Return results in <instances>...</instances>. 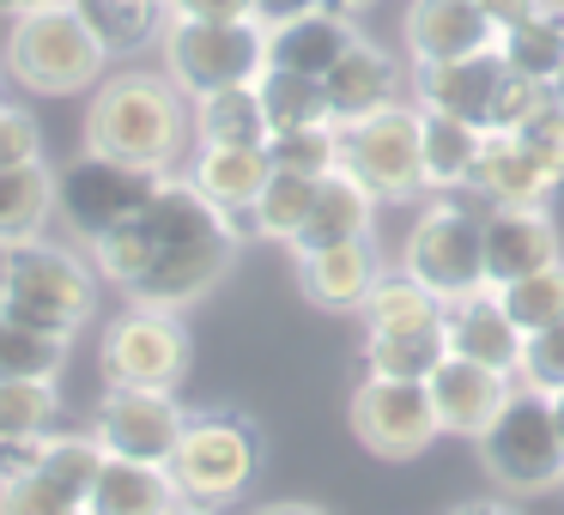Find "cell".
I'll return each instance as SVG.
<instances>
[{
	"instance_id": "6da1fadb",
	"label": "cell",
	"mask_w": 564,
	"mask_h": 515,
	"mask_svg": "<svg viewBox=\"0 0 564 515\" xmlns=\"http://www.w3.org/2000/svg\"><path fill=\"white\" fill-rule=\"evenodd\" d=\"M195 116L171 74H116L91 91L86 110V152L140 164V171H171L183 158Z\"/></svg>"
},
{
	"instance_id": "7a4b0ae2",
	"label": "cell",
	"mask_w": 564,
	"mask_h": 515,
	"mask_svg": "<svg viewBox=\"0 0 564 515\" xmlns=\"http://www.w3.org/2000/svg\"><path fill=\"white\" fill-rule=\"evenodd\" d=\"M219 231L243 237V224L213 207L195 183H171V176H164L134 219H122L116 231H104L98 243H91V267L128 292L152 261L176 255V249H188V243H207V237H219Z\"/></svg>"
},
{
	"instance_id": "3957f363",
	"label": "cell",
	"mask_w": 564,
	"mask_h": 515,
	"mask_svg": "<svg viewBox=\"0 0 564 515\" xmlns=\"http://www.w3.org/2000/svg\"><path fill=\"white\" fill-rule=\"evenodd\" d=\"M0 67H7L25 91L74 98V91H86V86H104L110 50H104V37L67 7V0H55V7H37V13L13 19L7 50H0Z\"/></svg>"
},
{
	"instance_id": "277c9868",
	"label": "cell",
	"mask_w": 564,
	"mask_h": 515,
	"mask_svg": "<svg viewBox=\"0 0 564 515\" xmlns=\"http://www.w3.org/2000/svg\"><path fill=\"white\" fill-rule=\"evenodd\" d=\"M413 67H419V110L462 116L479 134H516L552 98V86L522 79L498 50L462 55V62H413Z\"/></svg>"
},
{
	"instance_id": "5b68a950",
	"label": "cell",
	"mask_w": 564,
	"mask_h": 515,
	"mask_svg": "<svg viewBox=\"0 0 564 515\" xmlns=\"http://www.w3.org/2000/svg\"><path fill=\"white\" fill-rule=\"evenodd\" d=\"M91 309H98V280L74 249L43 243V237L7 249V261H0V316L74 340L91 321Z\"/></svg>"
},
{
	"instance_id": "8992f818",
	"label": "cell",
	"mask_w": 564,
	"mask_h": 515,
	"mask_svg": "<svg viewBox=\"0 0 564 515\" xmlns=\"http://www.w3.org/2000/svg\"><path fill=\"white\" fill-rule=\"evenodd\" d=\"M164 74L183 98L225 86H256L268 74V25L261 19H164Z\"/></svg>"
},
{
	"instance_id": "52a82bcc",
	"label": "cell",
	"mask_w": 564,
	"mask_h": 515,
	"mask_svg": "<svg viewBox=\"0 0 564 515\" xmlns=\"http://www.w3.org/2000/svg\"><path fill=\"white\" fill-rule=\"evenodd\" d=\"M261 473V430L243 413H188L183 442L171 454V479L183 503H207L225 509L237 503Z\"/></svg>"
},
{
	"instance_id": "ba28073f",
	"label": "cell",
	"mask_w": 564,
	"mask_h": 515,
	"mask_svg": "<svg viewBox=\"0 0 564 515\" xmlns=\"http://www.w3.org/2000/svg\"><path fill=\"white\" fill-rule=\"evenodd\" d=\"M479 461H486L491 485L510 497H540V491L564 485V442L552 425V401L534 388H516L503 413L479 430Z\"/></svg>"
},
{
	"instance_id": "9c48e42d",
	"label": "cell",
	"mask_w": 564,
	"mask_h": 515,
	"mask_svg": "<svg viewBox=\"0 0 564 515\" xmlns=\"http://www.w3.org/2000/svg\"><path fill=\"white\" fill-rule=\"evenodd\" d=\"M401 273H413L425 292H437L443 304L455 297H474L486 285V219H474L455 200L419 212V224L406 231L401 249Z\"/></svg>"
},
{
	"instance_id": "30bf717a",
	"label": "cell",
	"mask_w": 564,
	"mask_h": 515,
	"mask_svg": "<svg viewBox=\"0 0 564 515\" xmlns=\"http://www.w3.org/2000/svg\"><path fill=\"white\" fill-rule=\"evenodd\" d=\"M340 171L358 176L377 200H413L425 188V158H419V110L389 103L377 116L340 122Z\"/></svg>"
},
{
	"instance_id": "8fae6325",
	"label": "cell",
	"mask_w": 564,
	"mask_h": 515,
	"mask_svg": "<svg viewBox=\"0 0 564 515\" xmlns=\"http://www.w3.org/2000/svg\"><path fill=\"white\" fill-rule=\"evenodd\" d=\"M159 183H164L159 171H140V164L86 152V158H74L62 176H55V212L67 219V231H79V243H98L104 231H116L122 219H134Z\"/></svg>"
},
{
	"instance_id": "7c38bea8",
	"label": "cell",
	"mask_w": 564,
	"mask_h": 515,
	"mask_svg": "<svg viewBox=\"0 0 564 515\" xmlns=\"http://www.w3.org/2000/svg\"><path fill=\"white\" fill-rule=\"evenodd\" d=\"M346 418H352V437L365 442L370 454H382V461H413V454H425L431 442L443 437L437 406H431V388H425V382L365 376V382L352 388Z\"/></svg>"
},
{
	"instance_id": "4fadbf2b",
	"label": "cell",
	"mask_w": 564,
	"mask_h": 515,
	"mask_svg": "<svg viewBox=\"0 0 564 515\" xmlns=\"http://www.w3.org/2000/svg\"><path fill=\"white\" fill-rule=\"evenodd\" d=\"M98 364L122 388H176L188 376V328L171 309H128L104 328Z\"/></svg>"
},
{
	"instance_id": "5bb4252c",
	"label": "cell",
	"mask_w": 564,
	"mask_h": 515,
	"mask_svg": "<svg viewBox=\"0 0 564 515\" xmlns=\"http://www.w3.org/2000/svg\"><path fill=\"white\" fill-rule=\"evenodd\" d=\"M183 425L188 413L176 406V388H122V382H110V394L98 401V430L91 437L110 454H122V461L171 467Z\"/></svg>"
},
{
	"instance_id": "9a60e30c",
	"label": "cell",
	"mask_w": 564,
	"mask_h": 515,
	"mask_svg": "<svg viewBox=\"0 0 564 515\" xmlns=\"http://www.w3.org/2000/svg\"><path fill=\"white\" fill-rule=\"evenodd\" d=\"M231 261H237V231H219V237H207V243H188V249H176V255L152 261V267L128 285V304L183 316L188 304H200V297L231 273Z\"/></svg>"
},
{
	"instance_id": "2e32d148",
	"label": "cell",
	"mask_w": 564,
	"mask_h": 515,
	"mask_svg": "<svg viewBox=\"0 0 564 515\" xmlns=\"http://www.w3.org/2000/svg\"><path fill=\"white\" fill-rule=\"evenodd\" d=\"M425 388H431V406H437V425L449 430V437H474V442H479V430L503 413V401L516 394L503 370L455 358V352L425 376Z\"/></svg>"
},
{
	"instance_id": "e0dca14e",
	"label": "cell",
	"mask_w": 564,
	"mask_h": 515,
	"mask_svg": "<svg viewBox=\"0 0 564 515\" xmlns=\"http://www.w3.org/2000/svg\"><path fill=\"white\" fill-rule=\"evenodd\" d=\"M564 261L558 224L546 207H491L486 212V285H510L522 273H540Z\"/></svg>"
},
{
	"instance_id": "ac0fdd59",
	"label": "cell",
	"mask_w": 564,
	"mask_h": 515,
	"mask_svg": "<svg viewBox=\"0 0 564 515\" xmlns=\"http://www.w3.org/2000/svg\"><path fill=\"white\" fill-rule=\"evenodd\" d=\"M406 50H413V62H462V55L498 50V25L486 19L479 0H413Z\"/></svg>"
},
{
	"instance_id": "d6986e66",
	"label": "cell",
	"mask_w": 564,
	"mask_h": 515,
	"mask_svg": "<svg viewBox=\"0 0 564 515\" xmlns=\"http://www.w3.org/2000/svg\"><path fill=\"white\" fill-rule=\"evenodd\" d=\"M558 183H564V176L552 171V164L540 158L522 134H486L479 164H474V183H467V188H479L491 207H546V195Z\"/></svg>"
},
{
	"instance_id": "ffe728a7",
	"label": "cell",
	"mask_w": 564,
	"mask_h": 515,
	"mask_svg": "<svg viewBox=\"0 0 564 515\" xmlns=\"http://www.w3.org/2000/svg\"><path fill=\"white\" fill-rule=\"evenodd\" d=\"M443 333H449L455 358H474V364H491L503 376H516V358H522V328L510 321V309L498 304L491 285H479L474 297H455L443 309Z\"/></svg>"
},
{
	"instance_id": "44dd1931",
	"label": "cell",
	"mask_w": 564,
	"mask_h": 515,
	"mask_svg": "<svg viewBox=\"0 0 564 515\" xmlns=\"http://www.w3.org/2000/svg\"><path fill=\"white\" fill-rule=\"evenodd\" d=\"M328 91V116L334 122H358V116H377L389 103H401V67H394L389 50H377L370 37H358L340 62L322 79Z\"/></svg>"
},
{
	"instance_id": "7402d4cb",
	"label": "cell",
	"mask_w": 564,
	"mask_h": 515,
	"mask_svg": "<svg viewBox=\"0 0 564 515\" xmlns=\"http://www.w3.org/2000/svg\"><path fill=\"white\" fill-rule=\"evenodd\" d=\"M382 267H377V243L352 237V243L316 249V255H297V292L316 309H365V297L377 292Z\"/></svg>"
},
{
	"instance_id": "603a6c76",
	"label": "cell",
	"mask_w": 564,
	"mask_h": 515,
	"mask_svg": "<svg viewBox=\"0 0 564 515\" xmlns=\"http://www.w3.org/2000/svg\"><path fill=\"white\" fill-rule=\"evenodd\" d=\"M358 43V25L334 7H310V13L285 19V25L268 31V67H285V74H310L328 79V67L340 62Z\"/></svg>"
},
{
	"instance_id": "cb8c5ba5",
	"label": "cell",
	"mask_w": 564,
	"mask_h": 515,
	"mask_svg": "<svg viewBox=\"0 0 564 515\" xmlns=\"http://www.w3.org/2000/svg\"><path fill=\"white\" fill-rule=\"evenodd\" d=\"M268 176H273L268 146H200L195 164H188V183L219 212H231V219H249V207L261 200Z\"/></svg>"
},
{
	"instance_id": "d4e9b609",
	"label": "cell",
	"mask_w": 564,
	"mask_h": 515,
	"mask_svg": "<svg viewBox=\"0 0 564 515\" xmlns=\"http://www.w3.org/2000/svg\"><path fill=\"white\" fill-rule=\"evenodd\" d=\"M370 219H377V195H370L358 176L346 171H328L316 183V207H310L304 231L292 237L297 255H316V249H334V243H352V237H370Z\"/></svg>"
},
{
	"instance_id": "484cf974",
	"label": "cell",
	"mask_w": 564,
	"mask_h": 515,
	"mask_svg": "<svg viewBox=\"0 0 564 515\" xmlns=\"http://www.w3.org/2000/svg\"><path fill=\"white\" fill-rule=\"evenodd\" d=\"M183 503L171 467H152V461H122L110 454L86 497V515H171Z\"/></svg>"
},
{
	"instance_id": "4316f807",
	"label": "cell",
	"mask_w": 564,
	"mask_h": 515,
	"mask_svg": "<svg viewBox=\"0 0 564 515\" xmlns=\"http://www.w3.org/2000/svg\"><path fill=\"white\" fill-rule=\"evenodd\" d=\"M479 134L474 122L462 116H443V110H419V158H425V188H467L474 183V164H479Z\"/></svg>"
},
{
	"instance_id": "83f0119b",
	"label": "cell",
	"mask_w": 564,
	"mask_h": 515,
	"mask_svg": "<svg viewBox=\"0 0 564 515\" xmlns=\"http://www.w3.org/2000/svg\"><path fill=\"white\" fill-rule=\"evenodd\" d=\"M195 140L200 146H268L273 128L256 86H225L195 98Z\"/></svg>"
},
{
	"instance_id": "f1b7e54d",
	"label": "cell",
	"mask_w": 564,
	"mask_h": 515,
	"mask_svg": "<svg viewBox=\"0 0 564 515\" xmlns=\"http://www.w3.org/2000/svg\"><path fill=\"white\" fill-rule=\"evenodd\" d=\"M50 212H55V171H43V158L0 171V249L37 243Z\"/></svg>"
},
{
	"instance_id": "f546056e",
	"label": "cell",
	"mask_w": 564,
	"mask_h": 515,
	"mask_svg": "<svg viewBox=\"0 0 564 515\" xmlns=\"http://www.w3.org/2000/svg\"><path fill=\"white\" fill-rule=\"evenodd\" d=\"M498 55L516 67L522 79H534V86H552L564 67V7L558 0H546L534 19H522L516 31H503L498 37Z\"/></svg>"
},
{
	"instance_id": "4dcf8cb0",
	"label": "cell",
	"mask_w": 564,
	"mask_h": 515,
	"mask_svg": "<svg viewBox=\"0 0 564 515\" xmlns=\"http://www.w3.org/2000/svg\"><path fill=\"white\" fill-rule=\"evenodd\" d=\"M449 358V333L437 328H406V333H370L365 340V370L394 382H425L431 370Z\"/></svg>"
},
{
	"instance_id": "1f68e13d",
	"label": "cell",
	"mask_w": 564,
	"mask_h": 515,
	"mask_svg": "<svg viewBox=\"0 0 564 515\" xmlns=\"http://www.w3.org/2000/svg\"><path fill=\"white\" fill-rule=\"evenodd\" d=\"M443 297L425 292V285L413 280V273H394V280H377V292L365 297V328L370 333H406V328H437L443 321Z\"/></svg>"
},
{
	"instance_id": "d6a6232c",
	"label": "cell",
	"mask_w": 564,
	"mask_h": 515,
	"mask_svg": "<svg viewBox=\"0 0 564 515\" xmlns=\"http://www.w3.org/2000/svg\"><path fill=\"white\" fill-rule=\"evenodd\" d=\"M256 91H261V110H268V128H273V134L334 122V116H328V91H322V79H310V74L268 67V74L256 79Z\"/></svg>"
},
{
	"instance_id": "836d02e7",
	"label": "cell",
	"mask_w": 564,
	"mask_h": 515,
	"mask_svg": "<svg viewBox=\"0 0 564 515\" xmlns=\"http://www.w3.org/2000/svg\"><path fill=\"white\" fill-rule=\"evenodd\" d=\"M67 7L98 31L110 55H128V50H140V43H152L164 31L159 0H67Z\"/></svg>"
},
{
	"instance_id": "e575fe53",
	"label": "cell",
	"mask_w": 564,
	"mask_h": 515,
	"mask_svg": "<svg viewBox=\"0 0 564 515\" xmlns=\"http://www.w3.org/2000/svg\"><path fill=\"white\" fill-rule=\"evenodd\" d=\"M316 183L322 176H297V171H273L261 200L249 207V231L256 237H273V243H292L304 231L310 207H316Z\"/></svg>"
},
{
	"instance_id": "d590c367",
	"label": "cell",
	"mask_w": 564,
	"mask_h": 515,
	"mask_svg": "<svg viewBox=\"0 0 564 515\" xmlns=\"http://www.w3.org/2000/svg\"><path fill=\"white\" fill-rule=\"evenodd\" d=\"M62 364H67V333H43V328L0 316V382H13V376L55 382Z\"/></svg>"
},
{
	"instance_id": "8d00e7d4",
	"label": "cell",
	"mask_w": 564,
	"mask_h": 515,
	"mask_svg": "<svg viewBox=\"0 0 564 515\" xmlns=\"http://www.w3.org/2000/svg\"><path fill=\"white\" fill-rule=\"evenodd\" d=\"M104 461H110V449H104L98 437H79V430L55 437V430H50V437H43V461H37V467L79 503V509H86L91 485H98V473H104Z\"/></svg>"
},
{
	"instance_id": "74e56055",
	"label": "cell",
	"mask_w": 564,
	"mask_h": 515,
	"mask_svg": "<svg viewBox=\"0 0 564 515\" xmlns=\"http://www.w3.org/2000/svg\"><path fill=\"white\" fill-rule=\"evenodd\" d=\"M491 292H498V304L510 309V321L522 333L546 328V321H564V261H552L540 273H522L510 285H491Z\"/></svg>"
},
{
	"instance_id": "f35d334b",
	"label": "cell",
	"mask_w": 564,
	"mask_h": 515,
	"mask_svg": "<svg viewBox=\"0 0 564 515\" xmlns=\"http://www.w3.org/2000/svg\"><path fill=\"white\" fill-rule=\"evenodd\" d=\"M55 418H62L55 382H31V376L0 382V437H50Z\"/></svg>"
},
{
	"instance_id": "ab89813d",
	"label": "cell",
	"mask_w": 564,
	"mask_h": 515,
	"mask_svg": "<svg viewBox=\"0 0 564 515\" xmlns=\"http://www.w3.org/2000/svg\"><path fill=\"white\" fill-rule=\"evenodd\" d=\"M268 158H273V171H297V176H328V171H340V122L273 134V140H268Z\"/></svg>"
},
{
	"instance_id": "60d3db41",
	"label": "cell",
	"mask_w": 564,
	"mask_h": 515,
	"mask_svg": "<svg viewBox=\"0 0 564 515\" xmlns=\"http://www.w3.org/2000/svg\"><path fill=\"white\" fill-rule=\"evenodd\" d=\"M516 376L534 394H564V321L522 333V358H516Z\"/></svg>"
},
{
	"instance_id": "b9f144b4",
	"label": "cell",
	"mask_w": 564,
	"mask_h": 515,
	"mask_svg": "<svg viewBox=\"0 0 564 515\" xmlns=\"http://www.w3.org/2000/svg\"><path fill=\"white\" fill-rule=\"evenodd\" d=\"M0 515H79V503L43 467H31V473L0 479Z\"/></svg>"
},
{
	"instance_id": "7bdbcfd3",
	"label": "cell",
	"mask_w": 564,
	"mask_h": 515,
	"mask_svg": "<svg viewBox=\"0 0 564 515\" xmlns=\"http://www.w3.org/2000/svg\"><path fill=\"white\" fill-rule=\"evenodd\" d=\"M43 158V134L25 110L13 103H0V171H13V164H37Z\"/></svg>"
},
{
	"instance_id": "ee69618b",
	"label": "cell",
	"mask_w": 564,
	"mask_h": 515,
	"mask_svg": "<svg viewBox=\"0 0 564 515\" xmlns=\"http://www.w3.org/2000/svg\"><path fill=\"white\" fill-rule=\"evenodd\" d=\"M516 134H522L528 146H534L540 158H546L552 171L564 176V110H558V103L546 98V103H540V110H534V116H528V122H522V128H516Z\"/></svg>"
},
{
	"instance_id": "f6af8a7d",
	"label": "cell",
	"mask_w": 564,
	"mask_h": 515,
	"mask_svg": "<svg viewBox=\"0 0 564 515\" xmlns=\"http://www.w3.org/2000/svg\"><path fill=\"white\" fill-rule=\"evenodd\" d=\"M164 19H256V0H164Z\"/></svg>"
},
{
	"instance_id": "bcb514c9",
	"label": "cell",
	"mask_w": 564,
	"mask_h": 515,
	"mask_svg": "<svg viewBox=\"0 0 564 515\" xmlns=\"http://www.w3.org/2000/svg\"><path fill=\"white\" fill-rule=\"evenodd\" d=\"M479 7H486V19L498 25V37H503V31H516L522 19H534L546 0H479Z\"/></svg>"
},
{
	"instance_id": "7dc6e473",
	"label": "cell",
	"mask_w": 564,
	"mask_h": 515,
	"mask_svg": "<svg viewBox=\"0 0 564 515\" xmlns=\"http://www.w3.org/2000/svg\"><path fill=\"white\" fill-rule=\"evenodd\" d=\"M310 7H322V0H256V19L273 31V25H285V19L310 13Z\"/></svg>"
},
{
	"instance_id": "c3c4849f",
	"label": "cell",
	"mask_w": 564,
	"mask_h": 515,
	"mask_svg": "<svg viewBox=\"0 0 564 515\" xmlns=\"http://www.w3.org/2000/svg\"><path fill=\"white\" fill-rule=\"evenodd\" d=\"M449 515H522L510 497H474V503H455Z\"/></svg>"
},
{
	"instance_id": "681fc988",
	"label": "cell",
	"mask_w": 564,
	"mask_h": 515,
	"mask_svg": "<svg viewBox=\"0 0 564 515\" xmlns=\"http://www.w3.org/2000/svg\"><path fill=\"white\" fill-rule=\"evenodd\" d=\"M37 7H55V0H0V13L7 19H25V13H37Z\"/></svg>"
},
{
	"instance_id": "f907efd6",
	"label": "cell",
	"mask_w": 564,
	"mask_h": 515,
	"mask_svg": "<svg viewBox=\"0 0 564 515\" xmlns=\"http://www.w3.org/2000/svg\"><path fill=\"white\" fill-rule=\"evenodd\" d=\"M256 515H322L316 503H268V509H256Z\"/></svg>"
},
{
	"instance_id": "816d5d0a",
	"label": "cell",
	"mask_w": 564,
	"mask_h": 515,
	"mask_svg": "<svg viewBox=\"0 0 564 515\" xmlns=\"http://www.w3.org/2000/svg\"><path fill=\"white\" fill-rule=\"evenodd\" d=\"M322 7H334V13L352 19V13H365V7H377V0H322Z\"/></svg>"
},
{
	"instance_id": "f5cc1de1",
	"label": "cell",
	"mask_w": 564,
	"mask_h": 515,
	"mask_svg": "<svg viewBox=\"0 0 564 515\" xmlns=\"http://www.w3.org/2000/svg\"><path fill=\"white\" fill-rule=\"evenodd\" d=\"M552 401V425H558V442H564V394H546Z\"/></svg>"
},
{
	"instance_id": "db71d44e",
	"label": "cell",
	"mask_w": 564,
	"mask_h": 515,
	"mask_svg": "<svg viewBox=\"0 0 564 515\" xmlns=\"http://www.w3.org/2000/svg\"><path fill=\"white\" fill-rule=\"evenodd\" d=\"M171 515H213V509H207V503H176Z\"/></svg>"
},
{
	"instance_id": "11a10c76",
	"label": "cell",
	"mask_w": 564,
	"mask_h": 515,
	"mask_svg": "<svg viewBox=\"0 0 564 515\" xmlns=\"http://www.w3.org/2000/svg\"><path fill=\"white\" fill-rule=\"evenodd\" d=\"M552 103L564 110V67H558V79H552Z\"/></svg>"
},
{
	"instance_id": "9f6ffc18",
	"label": "cell",
	"mask_w": 564,
	"mask_h": 515,
	"mask_svg": "<svg viewBox=\"0 0 564 515\" xmlns=\"http://www.w3.org/2000/svg\"><path fill=\"white\" fill-rule=\"evenodd\" d=\"M159 7H164V0H159Z\"/></svg>"
},
{
	"instance_id": "6f0895ef",
	"label": "cell",
	"mask_w": 564,
	"mask_h": 515,
	"mask_svg": "<svg viewBox=\"0 0 564 515\" xmlns=\"http://www.w3.org/2000/svg\"><path fill=\"white\" fill-rule=\"evenodd\" d=\"M79 515H86V509H79Z\"/></svg>"
},
{
	"instance_id": "680465c9",
	"label": "cell",
	"mask_w": 564,
	"mask_h": 515,
	"mask_svg": "<svg viewBox=\"0 0 564 515\" xmlns=\"http://www.w3.org/2000/svg\"><path fill=\"white\" fill-rule=\"evenodd\" d=\"M558 7H564V0H558Z\"/></svg>"
}]
</instances>
